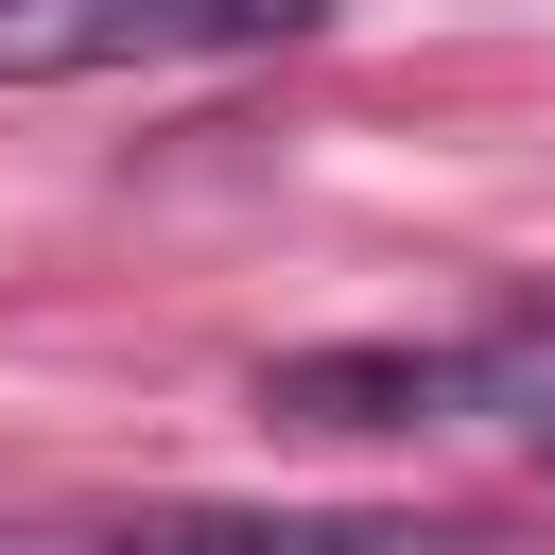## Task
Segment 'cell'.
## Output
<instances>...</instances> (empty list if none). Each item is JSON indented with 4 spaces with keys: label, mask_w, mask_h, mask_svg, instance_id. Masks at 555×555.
Segmentation results:
<instances>
[{
    "label": "cell",
    "mask_w": 555,
    "mask_h": 555,
    "mask_svg": "<svg viewBox=\"0 0 555 555\" xmlns=\"http://www.w3.org/2000/svg\"><path fill=\"white\" fill-rule=\"evenodd\" d=\"M520 434H538V468H555V399H538V416H520Z\"/></svg>",
    "instance_id": "277c9868"
},
{
    "label": "cell",
    "mask_w": 555,
    "mask_h": 555,
    "mask_svg": "<svg viewBox=\"0 0 555 555\" xmlns=\"http://www.w3.org/2000/svg\"><path fill=\"white\" fill-rule=\"evenodd\" d=\"M0 555H69V538H0Z\"/></svg>",
    "instance_id": "5b68a950"
},
{
    "label": "cell",
    "mask_w": 555,
    "mask_h": 555,
    "mask_svg": "<svg viewBox=\"0 0 555 555\" xmlns=\"http://www.w3.org/2000/svg\"><path fill=\"white\" fill-rule=\"evenodd\" d=\"M364 555H503V538H468V520H382Z\"/></svg>",
    "instance_id": "3957f363"
},
{
    "label": "cell",
    "mask_w": 555,
    "mask_h": 555,
    "mask_svg": "<svg viewBox=\"0 0 555 555\" xmlns=\"http://www.w3.org/2000/svg\"><path fill=\"white\" fill-rule=\"evenodd\" d=\"M330 0H0V87H69V69H173V52H278Z\"/></svg>",
    "instance_id": "7a4b0ae2"
},
{
    "label": "cell",
    "mask_w": 555,
    "mask_h": 555,
    "mask_svg": "<svg viewBox=\"0 0 555 555\" xmlns=\"http://www.w3.org/2000/svg\"><path fill=\"white\" fill-rule=\"evenodd\" d=\"M555 399V295L468 330V347H295L260 364L278 434H451V416H538Z\"/></svg>",
    "instance_id": "6da1fadb"
}]
</instances>
